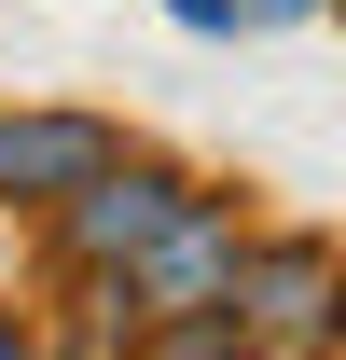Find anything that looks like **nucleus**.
<instances>
[{
	"mask_svg": "<svg viewBox=\"0 0 346 360\" xmlns=\"http://www.w3.org/2000/svg\"><path fill=\"white\" fill-rule=\"evenodd\" d=\"M194 194H222L208 167H180V153H111V167L97 180H70V194H56L42 208V236H56V277H125L139 250H153V236L180 222V208H194Z\"/></svg>",
	"mask_w": 346,
	"mask_h": 360,
	"instance_id": "obj_2",
	"label": "nucleus"
},
{
	"mask_svg": "<svg viewBox=\"0 0 346 360\" xmlns=\"http://www.w3.org/2000/svg\"><path fill=\"white\" fill-rule=\"evenodd\" d=\"M28 347H42V319H28V305H0V360H28Z\"/></svg>",
	"mask_w": 346,
	"mask_h": 360,
	"instance_id": "obj_7",
	"label": "nucleus"
},
{
	"mask_svg": "<svg viewBox=\"0 0 346 360\" xmlns=\"http://www.w3.org/2000/svg\"><path fill=\"white\" fill-rule=\"evenodd\" d=\"M111 153H125V125H111V111H0V208H28V222H42L56 194H70V180H97Z\"/></svg>",
	"mask_w": 346,
	"mask_h": 360,
	"instance_id": "obj_4",
	"label": "nucleus"
},
{
	"mask_svg": "<svg viewBox=\"0 0 346 360\" xmlns=\"http://www.w3.org/2000/svg\"><path fill=\"white\" fill-rule=\"evenodd\" d=\"M333 28H346V0H333Z\"/></svg>",
	"mask_w": 346,
	"mask_h": 360,
	"instance_id": "obj_8",
	"label": "nucleus"
},
{
	"mask_svg": "<svg viewBox=\"0 0 346 360\" xmlns=\"http://www.w3.org/2000/svg\"><path fill=\"white\" fill-rule=\"evenodd\" d=\"M180 42H250V0H167Z\"/></svg>",
	"mask_w": 346,
	"mask_h": 360,
	"instance_id": "obj_5",
	"label": "nucleus"
},
{
	"mask_svg": "<svg viewBox=\"0 0 346 360\" xmlns=\"http://www.w3.org/2000/svg\"><path fill=\"white\" fill-rule=\"evenodd\" d=\"M305 14H333V0H250V28H305Z\"/></svg>",
	"mask_w": 346,
	"mask_h": 360,
	"instance_id": "obj_6",
	"label": "nucleus"
},
{
	"mask_svg": "<svg viewBox=\"0 0 346 360\" xmlns=\"http://www.w3.org/2000/svg\"><path fill=\"white\" fill-rule=\"evenodd\" d=\"M236 333H250V360H333L346 347V236L250 222V250H236Z\"/></svg>",
	"mask_w": 346,
	"mask_h": 360,
	"instance_id": "obj_1",
	"label": "nucleus"
},
{
	"mask_svg": "<svg viewBox=\"0 0 346 360\" xmlns=\"http://www.w3.org/2000/svg\"><path fill=\"white\" fill-rule=\"evenodd\" d=\"M236 250H250V222H236V194H194L153 250L125 264V305L139 319H180V305H222L236 291Z\"/></svg>",
	"mask_w": 346,
	"mask_h": 360,
	"instance_id": "obj_3",
	"label": "nucleus"
}]
</instances>
